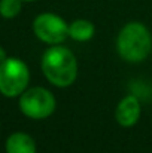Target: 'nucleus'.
I'll use <instances>...</instances> for the list:
<instances>
[{
    "label": "nucleus",
    "instance_id": "4",
    "mask_svg": "<svg viewBox=\"0 0 152 153\" xmlns=\"http://www.w3.org/2000/svg\"><path fill=\"white\" fill-rule=\"evenodd\" d=\"M19 108L27 117L45 119L55 110V98L48 89L36 86L21 94Z\"/></svg>",
    "mask_w": 152,
    "mask_h": 153
},
{
    "label": "nucleus",
    "instance_id": "7",
    "mask_svg": "<svg viewBox=\"0 0 152 153\" xmlns=\"http://www.w3.org/2000/svg\"><path fill=\"white\" fill-rule=\"evenodd\" d=\"M6 153H36V143L28 134L15 132L6 140Z\"/></svg>",
    "mask_w": 152,
    "mask_h": 153
},
{
    "label": "nucleus",
    "instance_id": "2",
    "mask_svg": "<svg viewBox=\"0 0 152 153\" xmlns=\"http://www.w3.org/2000/svg\"><path fill=\"white\" fill-rule=\"evenodd\" d=\"M116 48L119 55L130 62L143 61L152 49L151 33L143 24L130 22L121 30Z\"/></svg>",
    "mask_w": 152,
    "mask_h": 153
},
{
    "label": "nucleus",
    "instance_id": "5",
    "mask_svg": "<svg viewBox=\"0 0 152 153\" xmlns=\"http://www.w3.org/2000/svg\"><path fill=\"white\" fill-rule=\"evenodd\" d=\"M33 31L45 43L58 45L69 36V25L55 13H40L33 22Z\"/></svg>",
    "mask_w": 152,
    "mask_h": 153
},
{
    "label": "nucleus",
    "instance_id": "3",
    "mask_svg": "<svg viewBox=\"0 0 152 153\" xmlns=\"http://www.w3.org/2000/svg\"><path fill=\"white\" fill-rule=\"evenodd\" d=\"M30 80V73L25 65L18 58H6L0 64V92L4 97L21 95Z\"/></svg>",
    "mask_w": 152,
    "mask_h": 153
},
{
    "label": "nucleus",
    "instance_id": "8",
    "mask_svg": "<svg viewBox=\"0 0 152 153\" xmlns=\"http://www.w3.org/2000/svg\"><path fill=\"white\" fill-rule=\"evenodd\" d=\"M69 36L78 42H87L94 36V24L88 19H76L69 25Z\"/></svg>",
    "mask_w": 152,
    "mask_h": 153
},
{
    "label": "nucleus",
    "instance_id": "11",
    "mask_svg": "<svg viewBox=\"0 0 152 153\" xmlns=\"http://www.w3.org/2000/svg\"><path fill=\"white\" fill-rule=\"evenodd\" d=\"M22 1H34V0H22Z\"/></svg>",
    "mask_w": 152,
    "mask_h": 153
},
{
    "label": "nucleus",
    "instance_id": "9",
    "mask_svg": "<svg viewBox=\"0 0 152 153\" xmlns=\"http://www.w3.org/2000/svg\"><path fill=\"white\" fill-rule=\"evenodd\" d=\"M22 0H0V15L3 18H15L21 12Z\"/></svg>",
    "mask_w": 152,
    "mask_h": 153
},
{
    "label": "nucleus",
    "instance_id": "6",
    "mask_svg": "<svg viewBox=\"0 0 152 153\" xmlns=\"http://www.w3.org/2000/svg\"><path fill=\"white\" fill-rule=\"evenodd\" d=\"M140 111H142V105L139 98L134 95H128L118 104L115 117L121 126L128 128V126H133L139 120Z\"/></svg>",
    "mask_w": 152,
    "mask_h": 153
},
{
    "label": "nucleus",
    "instance_id": "1",
    "mask_svg": "<svg viewBox=\"0 0 152 153\" xmlns=\"http://www.w3.org/2000/svg\"><path fill=\"white\" fill-rule=\"evenodd\" d=\"M42 71L52 85L64 88L75 82L78 62L70 49L54 45L42 56Z\"/></svg>",
    "mask_w": 152,
    "mask_h": 153
},
{
    "label": "nucleus",
    "instance_id": "10",
    "mask_svg": "<svg viewBox=\"0 0 152 153\" xmlns=\"http://www.w3.org/2000/svg\"><path fill=\"white\" fill-rule=\"evenodd\" d=\"M4 59H6V52H4V49L0 46V64H1Z\"/></svg>",
    "mask_w": 152,
    "mask_h": 153
}]
</instances>
